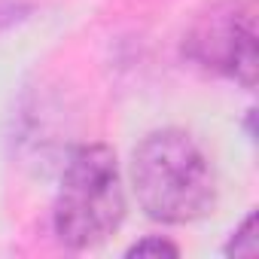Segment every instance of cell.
Listing matches in <instances>:
<instances>
[{"instance_id":"1","label":"cell","mask_w":259,"mask_h":259,"mask_svg":"<svg viewBox=\"0 0 259 259\" xmlns=\"http://www.w3.org/2000/svg\"><path fill=\"white\" fill-rule=\"evenodd\" d=\"M132 186L159 223L201 220L217 201V180L201 147L180 128H162L141 141L132 159Z\"/></svg>"},{"instance_id":"2","label":"cell","mask_w":259,"mask_h":259,"mask_svg":"<svg viewBox=\"0 0 259 259\" xmlns=\"http://www.w3.org/2000/svg\"><path fill=\"white\" fill-rule=\"evenodd\" d=\"M125 220V186L116 153L104 144L79 147L61 174L55 195V235L70 250L104 244Z\"/></svg>"},{"instance_id":"3","label":"cell","mask_w":259,"mask_h":259,"mask_svg":"<svg viewBox=\"0 0 259 259\" xmlns=\"http://www.w3.org/2000/svg\"><path fill=\"white\" fill-rule=\"evenodd\" d=\"M186 55L210 73L229 76L244 89L256 85V0H220L189 28Z\"/></svg>"},{"instance_id":"4","label":"cell","mask_w":259,"mask_h":259,"mask_svg":"<svg viewBox=\"0 0 259 259\" xmlns=\"http://www.w3.org/2000/svg\"><path fill=\"white\" fill-rule=\"evenodd\" d=\"M180 247L165 238H144L135 247H128V256H177Z\"/></svg>"},{"instance_id":"5","label":"cell","mask_w":259,"mask_h":259,"mask_svg":"<svg viewBox=\"0 0 259 259\" xmlns=\"http://www.w3.org/2000/svg\"><path fill=\"white\" fill-rule=\"evenodd\" d=\"M253 229H256V217L250 213V217L244 220V226L238 229V244L232 241V244L226 247V253H235V256H253V253H256V235H253Z\"/></svg>"},{"instance_id":"6","label":"cell","mask_w":259,"mask_h":259,"mask_svg":"<svg viewBox=\"0 0 259 259\" xmlns=\"http://www.w3.org/2000/svg\"><path fill=\"white\" fill-rule=\"evenodd\" d=\"M25 7H19V4H0V31L4 28H10V25H16L19 19H25Z\"/></svg>"}]
</instances>
